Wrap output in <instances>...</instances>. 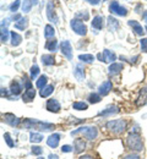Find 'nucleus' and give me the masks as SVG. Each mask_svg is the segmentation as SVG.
<instances>
[{"label": "nucleus", "mask_w": 147, "mask_h": 159, "mask_svg": "<svg viewBox=\"0 0 147 159\" xmlns=\"http://www.w3.org/2000/svg\"><path fill=\"white\" fill-rule=\"evenodd\" d=\"M126 146L129 147V149L135 151V152H141L144 149V143L140 134L137 132H131L127 137H126Z\"/></svg>", "instance_id": "obj_1"}, {"label": "nucleus", "mask_w": 147, "mask_h": 159, "mask_svg": "<svg viewBox=\"0 0 147 159\" xmlns=\"http://www.w3.org/2000/svg\"><path fill=\"white\" fill-rule=\"evenodd\" d=\"M23 126L26 129H34V130H39V131H50L54 129L53 124H47L42 122L36 119H27L23 121Z\"/></svg>", "instance_id": "obj_2"}, {"label": "nucleus", "mask_w": 147, "mask_h": 159, "mask_svg": "<svg viewBox=\"0 0 147 159\" xmlns=\"http://www.w3.org/2000/svg\"><path fill=\"white\" fill-rule=\"evenodd\" d=\"M80 134H82L87 139L93 141L98 136V130L94 126H84V127H79V129L71 131V136H76V135H80Z\"/></svg>", "instance_id": "obj_3"}, {"label": "nucleus", "mask_w": 147, "mask_h": 159, "mask_svg": "<svg viewBox=\"0 0 147 159\" xmlns=\"http://www.w3.org/2000/svg\"><path fill=\"white\" fill-rule=\"evenodd\" d=\"M126 121L123 119H119V120H112V121H108L107 122V129L110 131V132H113V134H115V135H120V134H123L124 131H125L126 129Z\"/></svg>", "instance_id": "obj_4"}, {"label": "nucleus", "mask_w": 147, "mask_h": 159, "mask_svg": "<svg viewBox=\"0 0 147 159\" xmlns=\"http://www.w3.org/2000/svg\"><path fill=\"white\" fill-rule=\"evenodd\" d=\"M70 26L72 28V31L76 33V34H80V36H85L87 33V27L84 22L79 19H72L70 22Z\"/></svg>", "instance_id": "obj_5"}, {"label": "nucleus", "mask_w": 147, "mask_h": 159, "mask_svg": "<svg viewBox=\"0 0 147 159\" xmlns=\"http://www.w3.org/2000/svg\"><path fill=\"white\" fill-rule=\"evenodd\" d=\"M109 11L112 14H114V15H118V16H126L127 15L126 7H124L123 5H120L117 0L110 1V4H109Z\"/></svg>", "instance_id": "obj_6"}, {"label": "nucleus", "mask_w": 147, "mask_h": 159, "mask_svg": "<svg viewBox=\"0 0 147 159\" xmlns=\"http://www.w3.org/2000/svg\"><path fill=\"white\" fill-rule=\"evenodd\" d=\"M97 59L99 61H104V62H114V60L117 59V55L109 49H104L103 53L97 54Z\"/></svg>", "instance_id": "obj_7"}, {"label": "nucleus", "mask_w": 147, "mask_h": 159, "mask_svg": "<svg viewBox=\"0 0 147 159\" xmlns=\"http://www.w3.org/2000/svg\"><path fill=\"white\" fill-rule=\"evenodd\" d=\"M60 49H62V53L65 58H67V60L72 59V48H71V44L69 40H64L60 44Z\"/></svg>", "instance_id": "obj_8"}, {"label": "nucleus", "mask_w": 147, "mask_h": 159, "mask_svg": "<svg viewBox=\"0 0 147 159\" xmlns=\"http://www.w3.org/2000/svg\"><path fill=\"white\" fill-rule=\"evenodd\" d=\"M2 120H4L7 125L14 126V127L19 126V125H20V122H21V120L19 119L17 116H15L14 114H4V115H2Z\"/></svg>", "instance_id": "obj_9"}, {"label": "nucleus", "mask_w": 147, "mask_h": 159, "mask_svg": "<svg viewBox=\"0 0 147 159\" xmlns=\"http://www.w3.org/2000/svg\"><path fill=\"white\" fill-rule=\"evenodd\" d=\"M47 17L50 22H54V23L58 22V16L54 12V2L53 1H49L47 5Z\"/></svg>", "instance_id": "obj_10"}, {"label": "nucleus", "mask_w": 147, "mask_h": 159, "mask_svg": "<svg viewBox=\"0 0 147 159\" xmlns=\"http://www.w3.org/2000/svg\"><path fill=\"white\" fill-rule=\"evenodd\" d=\"M47 110L52 113H59L60 111V103L57 99H49L47 102Z\"/></svg>", "instance_id": "obj_11"}, {"label": "nucleus", "mask_w": 147, "mask_h": 159, "mask_svg": "<svg viewBox=\"0 0 147 159\" xmlns=\"http://www.w3.org/2000/svg\"><path fill=\"white\" fill-rule=\"evenodd\" d=\"M146 103H147V87H144V88H141L140 94H139V97L136 99V105L137 107H142Z\"/></svg>", "instance_id": "obj_12"}, {"label": "nucleus", "mask_w": 147, "mask_h": 159, "mask_svg": "<svg viewBox=\"0 0 147 159\" xmlns=\"http://www.w3.org/2000/svg\"><path fill=\"white\" fill-rule=\"evenodd\" d=\"M112 88H113L112 82H110V81H105V82H103V83L98 87V93H99L101 96H107V94L110 92Z\"/></svg>", "instance_id": "obj_13"}, {"label": "nucleus", "mask_w": 147, "mask_h": 159, "mask_svg": "<svg viewBox=\"0 0 147 159\" xmlns=\"http://www.w3.org/2000/svg\"><path fill=\"white\" fill-rule=\"evenodd\" d=\"M59 141H60V135L59 134H53L47 139V144L52 148H57L59 146Z\"/></svg>", "instance_id": "obj_14"}, {"label": "nucleus", "mask_w": 147, "mask_h": 159, "mask_svg": "<svg viewBox=\"0 0 147 159\" xmlns=\"http://www.w3.org/2000/svg\"><path fill=\"white\" fill-rule=\"evenodd\" d=\"M123 69H124L123 64H120V62H112L109 69H108V72H109V75L114 76V75H118Z\"/></svg>", "instance_id": "obj_15"}, {"label": "nucleus", "mask_w": 147, "mask_h": 159, "mask_svg": "<svg viewBox=\"0 0 147 159\" xmlns=\"http://www.w3.org/2000/svg\"><path fill=\"white\" fill-rule=\"evenodd\" d=\"M127 23H129V26H131V27H132V31H134L136 34H139V36H142V34L145 33V31H144L142 26H141V25H140L137 21L130 20V21H127Z\"/></svg>", "instance_id": "obj_16"}, {"label": "nucleus", "mask_w": 147, "mask_h": 159, "mask_svg": "<svg viewBox=\"0 0 147 159\" xmlns=\"http://www.w3.org/2000/svg\"><path fill=\"white\" fill-rule=\"evenodd\" d=\"M34 97H36V89L30 88V89H26L25 93L22 94V100L28 103V102H32V100L34 99Z\"/></svg>", "instance_id": "obj_17"}, {"label": "nucleus", "mask_w": 147, "mask_h": 159, "mask_svg": "<svg viewBox=\"0 0 147 159\" xmlns=\"http://www.w3.org/2000/svg\"><path fill=\"white\" fill-rule=\"evenodd\" d=\"M118 113H119L118 107L112 105V107H108L107 109H103L102 111H99L98 115L99 116H108V115H113V114H118Z\"/></svg>", "instance_id": "obj_18"}, {"label": "nucleus", "mask_w": 147, "mask_h": 159, "mask_svg": "<svg viewBox=\"0 0 147 159\" xmlns=\"http://www.w3.org/2000/svg\"><path fill=\"white\" fill-rule=\"evenodd\" d=\"M21 91H22L21 84H20L17 81H12L11 84H10V93H11L12 96L17 97V96L21 93Z\"/></svg>", "instance_id": "obj_19"}, {"label": "nucleus", "mask_w": 147, "mask_h": 159, "mask_svg": "<svg viewBox=\"0 0 147 159\" xmlns=\"http://www.w3.org/2000/svg\"><path fill=\"white\" fill-rule=\"evenodd\" d=\"M108 30L110 31V32H114V31H117L118 28H119V21L117 20L115 17H113V16H109L108 19Z\"/></svg>", "instance_id": "obj_20"}, {"label": "nucleus", "mask_w": 147, "mask_h": 159, "mask_svg": "<svg viewBox=\"0 0 147 159\" xmlns=\"http://www.w3.org/2000/svg\"><path fill=\"white\" fill-rule=\"evenodd\" d=\"M86 147V142L82 139H76L74 141V152L75 153H81Z\"/></svg>", "instance_id": "obj_21"}, {"label": "nucleus", "mask_w": 147, "mask_h": 159, "mask_svg": "<svg viewBox=\"0 0 147 159\" xmlns=\"http://www.w3.org/2000/svg\"><path fill=\"white\" fill-rule=\"evenodd\" d=\"M74 75L75 77L79 80V81H82L85 79V69L82 66V64H77L76 67H75V71H74Z\"/></svg>", "instance_id": "obj_22"}, {"label": "nucleus", "mask_w": 147, "mask_h": 159, "mask_svg": "<svg viewBox=\"0 0 147 159\" xmlns=\"http://www.w3.org/2000/svg\"><path fill=\"white\" fill-rule=\"evenodd\" d=\"M103 21H104V19L102 16H96L92 21V28H94L97 31H101L103 28Z\"/></svg>", "instance_id": "obj_23"}, {"label": "nucleus", "mask_w": 147, "mask_h": 159, "mask_svg": "<svg viewBox=\"0 0 147 159\" xmlns=\"http://www.w3.org/2000/svg\"><path fill=\"white\" fill-rule=\"evenodd\" d=\"M53 91H54V86H52V84H49V86H45L44 88L41 89V92H39V96L42 97V98H47L48 96H50L52 93H53Z\"/></svg>", "instance_id": "obj_24"}, {"label": "nucleus", "mask_w": 147, "mask_h": 159, "mask_svg": "<svg viewBox=\"0 0 147 159\" xmlns=\"http://www.w3.org/2000/svg\"><path fill=\"white\" fill-rule=\"evenodd\" d=\"M10 36H11V44L14 45V47H17V45H20L22 42V37L19 34V33H16L15 31L14 32H11L10 33Z\"/></svg>", "instance_id": "obj_25"}, {"label": "nucleus", "mask_w": 147, "mask_h": 159, "mask_svg": "<svg viewBox=\"0 0 147 159\" xmlns=\"http://www.w3.org/2000/svg\"><path fill=\"white\" fill-rule=\"evenodd\" d=\"M45 48L49 50V52H55L57 49H58V40L55 39H49L47 40V43H45Z\"/></svg>", "instance_id": "obj_26"}, {"label": "nucleus", "mask_w": 147, "mask_h": 159, "mask_svg": "<svg viewBox=\"0 0 147 159\" xmlns=\"http://www.w3.org/2000/svg\"><path fill=\"white\" fill-rule=\"evenodd\" d=\"M27 26H28V19L27 17H21V20H19L15 23V28L21 30V31H25V28H27Z\"/></svg>", "instance_id": "obj_27"}, {"label": "nucleus", "mask_w": 147, "mask_h": 159, "mask_svg": "<svg viewBox=\"0 0 147 159\" xmlns=\"http://www.w3.org/2000/svg\"><path fill=\"white\" fill-rule=\"evenodd\" d=\"M54 33H55V31H54V27H53V26L47 25V26L44 27V36H45V38L54 37Z\"/></svg>", "instance_id": "obj_28"}, {"label": "nucleus", "mask_w": 147, "mask_h": 159, "mask_svg": "<svg viewBox=\"0 0 147 159\" xmlns=\"http://www.w3.org/2000/svg\"><path fill=\"white\" fill-rule=\"evenodd\" d=\"M43 136L41 134H37V132H31V136H30V141L32 143H39L42 142Z\"/></svg>", "instance_id": "obj_29"}, {"label": "nucleus", "mask_w": 147, "mask_h": 159, "mask_svg": "<svg viewBox=\"0 0 147 159\" xmlns=\"http://www.w3.org/2000/svg\"><path fill=\"white\" fill-rule=\"evenodd\" d=\"M72 108L76 110H86V109H88V104L85 102H75L72 104Z\"/></svg>", "instance_id": "obj_30"}, {"label": "nucleus", "mask_w": 147, "mask_h": 159, "mask_svg": "<svg viewBox=\"0 0 147 159\" xmlns=\"http://www.w3.org/2000/svg\"><path fill=\"white\" fill-rule=\"evenodd\" d=\"M76 19H79V20H85V21H87L88 19H90V14H88V11L87 10H84V11H77L76 12Z\"/></svg>", "instance_id": "obj_31"}, {"label": "nucleus", "mask_w": 147, "mask_h": 159, "mask_svg": "<svg viewBox=\"0 0 147 159\" xmlns=\"http://www.w3.org/2000/svg\"><path fill=\"white\" fill-rule=\"evenodd\" d=\"M47 82H48V79H47V76H41L39 79L37 80V82H36V86H37V88H44L45 86H47Z\"/></svg>", "instance_id": "obj_32"}, {"label": "nucleus", "mask_w": 147, "mask_h": 159, "mask_svg": "<svg viewBox=\"0 0 147 159\" xmlns=\"http://www.w3.org/2000/svg\"><path fill=\"white\" fill-rule=\"evenodd\" d=\"M88 102L92 103V104L99 103V102H101V94H99V93H91V94L88 96Z\"/></svg>", "instance_id": "obj_33"}, {"label": "nucleus", "mask_w": 147, "mask_h": 159, "mask_svg": "<svg viewBox=\"0 0 147 159\" xmlns=\"http://www.w3.org/2000/svg\"><path fill=\"white\" fill-rule=\"evenodd\" d=\"M42 62H43V65H53L55 61H54V57L53 55H43L42 57Z\"/></svg>", "instance_id": "obj_34"}, {"label": "nucleus", "mask_w": 147, "mask_h": 159, "mask_svg": "<svg viewBox=\"0 0 147 159\" xmlns=\"http://www.w3.org/2000/svg\"><path fill=\"white\" fill-rule=\"evenodd\" d=\"M79 59L81 60V61H84V62H93V60H94V57L92 55V54H81V55H79Z\"/></svg>", "instance_id": "obj_35"}, {"label": "nucleus", "mask_w": 147, "mask_h": 159, "mask_svg": "<svg viewBox=\"0 0 147 159\" xmlns=\"http://www.w3.org/2000/svg\"><path fill=\"white\" fill-rule=\"evenodd\" d=\"M32 5H33V1H31V0H23V4H22L23 12H30L31 9H32Z\"/></svg>", "instance_id": "obj_36"}, {"label": "nucleus", "mask_w": 147, "mask_h": 159, "mask_svg": "<svg viewBox=\"0 0 147 159\" xmlns=\"http://www.w3.org/2000/svg\"><path fill=\"white\" fill-rule=\"evenodd\" d=\"M9 40V31L6 27H1V43H5Z\"/></svg>", "instance_id": "obj_37"}, {"label": "nucleus", "mask_w": 147, "mask_h": 159, "mask_svg": "<svg viewBox=\"0 0 147 159\" xmlns=\"http://www.w3.org/2000/svg\"><path fill=\"white\" fill-rule=\"evenodd\" d=\"M38 74H39V67H38L37 65H33V66L31 67V79L36 80L37 76H38Z\"/></svg>", "instance_id": "obj_38"}, {"label": "nucleus", "mask_w": 147, "mask_h": 159, "mask_svg": "<svg viewBox=\"0 0 147 159\" xmlns=\"http://www.w3.org/2000/svg\"><path fill=\"white\" fill-rule=\"evenodd\" d=\"M20 4H21V0H15V1L10 5V7H9V9H10V11H11V12H16V11H17V9L20 7Z\"/></svg>", "instance_id": "obj_39"}, {"label": "nucleus", "mask_w": 147, "mask_h": 159, "mask_svg": "<svg viewBox=\"0 0 147 159\" xmlns=\"http://www.w3.org/2000/svg\"><path fill=\"white\" fill-rule=\"evenodd\" d=\"M4 139H5V142L7 143V146L9 147H14L15 146V143H14V141L11 139V137H10V134H4Z\"/></svg>", "instance_id": "obj_40"}, {"label": "nucleus", "mask_w": 147, "mask_h": 159, "mask_svg": "<svg viewBox=\"0 0 147 159\" xmlns=\"http://www.w3.org/2000/svg\"><path fill=\"white\" fill-rule=\"evenodd\" d=\"M32 153L36 154V156H41L43 153V148L39 147V146H33L32 147Z\"/></svg>", "instance_id": "obj_41"}, {"label": "nucleus", "mask_w": 147, "mask_h": 159, "mask_svg": "<svg viewBox=\"0 0 147 159\" xmlns=\"http://www.w3.org/2000/svg\"><path fill=\"white\" fill-rule=\"evenodd\" d=\"M23 84H25V88L26 89H30V88H32V84H31V80H28L27 76H25L23 77Z\"/></svg>", "instance_id": "obj_42"}, {"label": "nucleus", "mask_w": 147, "mask_h": 159, "mask_svg": "<svg viewBox=\"0 0 147 159\" xmlns=\"http://www.w3.org/2000/svg\"><path fill=\"white\" fill-rule=\"evenodd\" d=\"M140 43H141V49H142V52L147 53V38H142Z\"/></svg>", "instance_id": "obj_43"}, {"label": "nucleus", "mask_w": 147, "mask_h": 159, "mask_svg": "<svg viewBox=\"0 0 147 159\" xmlns=\"http://www.w3.org/2000/svg\"><path fill=\"white\" fill-rule=\"evenodd\" d=\"M62 151H63L64 153H69V152H72L74 149L71 148V146H69V144H65V146H63V147H62Z\"/></svg>", "instance_id": "obj_44"}, {"label": "nucleus", "mask_w": 147, "mask_h": 159, "mask_svg": "<svg viewBox=\"0 0 147 159\" xmlns=\"http://www.w3.org/2000/svg\"><path fill=\"white\" fill-rule=\"evenodd\" d=\"M124 159H140V156L139 154H129Z\"/></svg>", "instance_id": "obj_45"}, {"label": "nucleus", "mask_w": 147, "mask_h": 159, "mask_svg": "<svg viewBox=\"0 0 147 159\" xmlns=\"http://www.w3.org/2000/svg\"><path fill=\"white\" fill-rule=\"evenodd\" d=\"M87 2H90L91 5H98L101 2V0H86Z\"/></svg>", "instance_id": "obj_46"}, {"label": "nucleus", "mask_w": 147, "mask_h": 159, "mask_svg": "<svg viewBox=\"0 0 147 159\" xmlns=\"http://www.w3.org/2000/svg\"><path fill=\"white\" fill-rule=\"evenodd\" d=\"M79 159H94L93 157H91V156H88V154H85V156H81Z\"/></svg>", "instance_id": "obj_47"}, {"label": "nucleus", "mask_w": 147, "mask_h": 159, "mask_svg": "<svg viewBox=\"0 0 147 159\" xmlns=\"http://www.w3.org/2000/svg\"><path fill=\"white\" fill-rule=\"evenodd\" d=\"M12 20H15V21L21 20V15H14V16H12Z\"/></svg>", "instance_id": "obj_48"}, {"label": "nucleus", "mask_w": 147, "mask_h": 159, "mask_svg": "<svg viewBox=\"0 0 147 159\" xmlns=\"http://www.w3.org/2000/svg\"><path fill=\"white\" fill-rule=\"evenodd\" d=\"M49 159H59V157L55 154H49Z\"/></svg>", "instance_id": "obj_49"}, {"label": "nucleus", "mask_w": 147, "mask_h": 159, "mask_svg": "<svg viewBox=\"0 0 147 159\" xmlns=\"http://www.w3.org/2000/svg\"><path fill=\"white\" fill-rule=\"evenodd\" d=\"M142 17H144V21L147 23V11H145V12L142 14Z\"/></svg>", "instance_id": "obj_50"}, {"label": "nucleus", "mask_w": 147, "mask_h": 159, "mask_svg": "<svg viewBox=\"0 0 147 159\" xmlns=\"http://www.w3.org/2000/svg\"><path fill=\"white\" fill-rule=\"evenodd\" d=\"M32 1H33L34 4H37V2H38V0H32Z\"/></svg>", "instance_id": "obj_51"}, {"label": "nucleus", "mask_w": 147, "mask_h": 159, "mask_svg": "<svg viewBox=\"0 0 147 159\" xmlns=\"http://www.w3.org/2000/svg\"><path fill=\"white\" fill-rule=\"evenodd\" d=\"M38 159H44V158H38Z\"/></svg>", "instance_id": "obj_52"}, {"label": "nucleus", "mask_w": 147, "mask_h": 159, "mask_svg": "<svg viewBox=\"0 0 147 159\" xmlns=\"http://www.w3.org/2000/svg\"><path fill=\"white\" fill-rule=\"evenodd\" d=\"M146 32H147V27H146Z\"/></svg>", "instance_id": "obj_53"}]
</instances>
